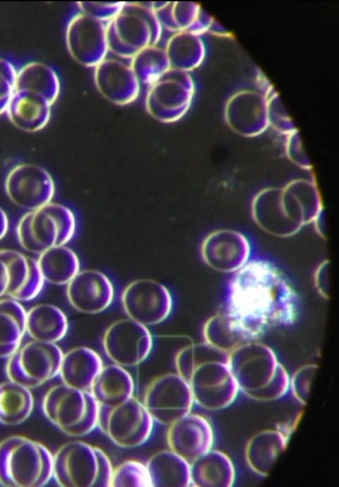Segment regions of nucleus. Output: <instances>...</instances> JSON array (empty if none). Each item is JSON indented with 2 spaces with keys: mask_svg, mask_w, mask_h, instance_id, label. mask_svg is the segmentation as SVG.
Wrapping results in <instances>:
<instances>
[{
  "mask_svg": "<svg viewBox=\"0 0 339 487\" xmlns=\"http://www.w3.org/2000/svg\"><path fill=\"white\" fill-rule=\"evenodd\" d=\"M109 486H151L145 464L136 459L122 462L113 468Z\"/></svg>",
  "mask_w": 339,
  "mask_h": 487,
  "instance_id": "obj_38",
  "label": "nucleus"
},
{
  "mask_svg": "<svg viewBox=\"0 0 339 487\" xmlns=\"http://www.w3.org/2000/svg\"><path fill=\"white\" fill-rule=\"evenodd\" d=\"M142 402L154 421L165 426L191 412L195 404L188 383L177 372L153 379L145 390Z\"/></svg>",
  "mask_w": 339,
  "mask_h": 487,
  "instance_id": "obj_11",
  "label": "nucleus"
},
{
  "mask_svg": "<svg viewBox=\"0 0 339 487\" xmlns=\"http://www.w3.org/2000/svg\"><path fill=\"white\" fill-rule=\"evenodd\" d=\"M109 52L131 59L141 49L157 45L162 27L149 3L125 2L121 11L106 23Z\"/></svg>",
  "mask_w": 339,
  "mask_h": 487,
  "instance_id": "obj_6",
  "label": "nucleus"
},
{
  "mask_svg": "<svg viewBox=\"0 0 339 487\" xmlns=\"http://www.w3.org/2000/svg\"><path fill=\"white\" fill-rule=\"evenodd\" d=\"M53 455L42 443L22 435L0 442V484L44 486L52 478Z\"/></svg>",
  "mask_w": 339,
  "mask_h": 487,
  "instance_id": "obj_4",
  "label": "nucleus"
},
{
  "mask_svg": "<svg viewBox=\"0 0 339 487\" xmlns=\"http://www.w3.org/2000/svg\"><path fill=\"white\" fill-rule=\"evenodd\" d=\"M94 83L101 95L119 106L133 102L141 92V83L129 64L105 58L94 68Z\"/></svg>",
  "mask_w": 339,
  "mask_h": 487,
  "instance_id": "obj_22",
  "label": "nucleus"
},
{
  "mask_svg": "<svg viewBox=\"0 0 339 487\" xmlns=\"http://www.w3.org/2000/svg\"><path fill=\"white\" fill-rule=\"evenodd\" d=\"M329 267V262L328 260L323 261L317 267L314 275L316 288L320 294L326 299L329 297L330 292Z\"/></svg>",
  "mask_w": 339,
  "mask_h": 487,
  "instance_id": "obj_42",
  "label": "nucleus"
},
{
  "mask_svg": "<svg viewBox=\"0 0 339 487\" xmlns=\"http://www.w3.org/2000/svg\"><path fill=\"white\" fill-rule=\"evenodd\" d=\"M36 260L44 282L56 285L67 284L80 271L78 255L65 245L46 250Z\"/></svg>",
  "mask_w": 339,
  "mask_h": 487,
  "instance_id": "obj_31",
  "label": "nucleus"
},
{
  "mask_svg": "<svg viewBox=\"0 0 339 487\" xmlns=\"http://www.w3.org/2000/svg\"><path fill=\"white\" fill-rule=\"evenodd\" d=\"M317 369L316 364L304 365L290 377L289 391H291L295 399L303 405L307 403Z\"/></svg>",
  "mask_w": 339,
  "mask_h": 487,
  "instance_id": "obj_39",
  "label": "nucleus"
},
{
  "mask_svg": "<svg viewBox=\"0 0 339 487\" xmlns=\"http://www.w3.org/2000/svg\"><path fill=\"white\" fill-rule=\"evenodd\" d=\"M68 330L66 315L54 305L40 303L26 311V332L34 340L56 344Z\"/></svg>",
  "mask_w": 339,
  "mask_h": 487,
  "instance_id": "obj_28",
  "label": "nucleus"
},
{
  "mask_svg": "<svg viewBox=\"0 0 339 487\" xmlns=\"http://www.w3.org/2000/svg\"><path fill=\"white\" fill-rule=\"evenodd\" d=\"M16 90H28L44 96L53 105L61 90L60 80L55 70L49 65L31 61L17 71Z\"/></svg>",
  "mask_w": 339,
  "mask_h": 487,
  "instance_id": "obj_33",
  "label": "nucleus"
},
{
  "mask_svg": "<svg viewBox=\"0 0 339 487\" xmlns=\"http://www.w3.org/2000/svg\"><path fill=\"white\" fill-rule=\"evenodd\" d=\"M251 210L258 226L275 236H292L303 227L291 209L282 188H267L258 192Z\"/></svg>",
  "mask_w": 339,
  "mask_h": 487,
  "instance_id": "obj_19",
  "label": "nucleus"
},
{
  "mask_svg": "<svg viewBox=\"0 0 339 487\" xmlns=\"http://www.w3.org/2000/svg\"><path fill=\"white\" fill-rule=\"evenodd\" d=\"M8 229V219L5 211L0 208V240L6 234Z\"/></svg>",
  "mask_w": 339,
  "mask_h": 487,
  "instance_id": "obj_43",
  "label": "nucleus"
},
{
  "mask_svg": "<svg viewBox=\"0 0 339 487\" xmlns=\"http://www.w3.org/2000/svg\"><path fill=\"white\" fill-rule=\"evenodd\" d=\"M193 92V83L186 72L170 68L149 86L145 109L158 121L175 122L188 111Z\"/></svg>",
  "mask_w": 339,
  "mask_h": 487,
  "instance_id": "obj_12",
  "label": "nucleus"
},
{
  "mask_svg": "<svg viewBox=\"0 0 339 487\" xmlns=\"http://www.w3.org/2000/svg\"><path fill=\"white\" fill-rule=\"evenodd\" d=\"M42 409L52 424L71 437L87 435L97 426L100 406L88 390L54 385L44 394Z\"/></svg>",
  "mask_w": 339,
  "mask_h": 487,
  "instance_id": "obj_7",
  "label": "nucleus"
},
{
  "mask_svg": "<svg viewBox=\"0 0 339 487\" xmlns=\"http://www.w3.org/2000/svg\"><path fill=\"white\" fill-rule=\"evenodd\" d=\"M125 2H78L80 11L97 20L107 23L123 8Z\"/></svg>",
  "mask_w": 339,
  "mask_h": 487,
  "instance_id": "obj_41",
  "label": "nucleus"
},
{
  "mask_svg": "<svg viewBox=\"0 0 339 487\" xmlns=\"http://www.w3.org/2000/svg\"><path fill=\"white\" fill-rule=\"evenodd\" d=\"M121 303L129 318L146 327L164 322L173 309L170 290L150 279H139L127 284L121 292Z\"/></svg>",
  "mask_w": 339,
  "mask_h": 487,
  "instance_id": "obj_13",
  "label": "nucleus"
},
{
  "mask_svg": "<svg viewBox=\"0 0 339 487\" xmlns=\"http://www.w3.org/2000/svg\"><path fill=\"white\" fill-rule=\"evenodd\" d=\"M167 426L168 449L190 464L213 448V427L201 414L190 412Z\"/></svg>",
  "mask_w": 339,
  "mask_h": 487,
  "instance_id": "obj_18",
  "label": "nucleus"
},
{
  "mask_svg": "<svg viewBox=\"0 0 339 487\" xmlns=\"http://www.w3.org/2000/svg\"><path fill=\"white\" fill-rule=\"evenodd\" d=\"M162 27L171 31H189L197 20L196 5L181 2H150Z\"/></svg>",
  "mask_w": 339,
  "mask_h": 487,
  "instance_id": "obj_37",
  "label": "nucleus"
},
{
  "mask_svg": "<svg viewBox=\"0 0 339 487\" xmlns=\"http://www.w3.org/2000/svg\"><path fill=\"white\" fill-rule=\"evenodd\" d=\"M135 384L132 375L115 363L103 366L89 391L100 407H113L133 397Z\"/></svg>",
  "mask_w": 339,
  "mask_h": 487,
  "instance_id": "obj_25",
  "label": "nucleus"
},
{
  "mask_svg": "<svg viewBox=\"0 0 339 487\" xmlns=\"http://www.w3.org/2000/svg\"><path fill=\"white\" fill-rule=\"evenodd\" d=\"M230 354L206 342L189 343L176 353V372L189 384L194 403L203 409L221 410L240 392L229 365Z\"/></svg>",
  "mask_w": 339,
  "mask_h": 487,
  "instance_id": "obj_2",
  "label": "nucleus"
},
{
  "mask_svg": "<svg viewBox=\"0 0 339 487\" xmlns=\"http://www.w3.org/2000/svg\"><path fill=\"white\" fill-rule=\"evenodd\" d=\"M34 399L29 388L11 380L0 383V423L16 426L30 416Z\"/></svg>",
  "mask_w": 339,
  "mask_h": 487,
  "instance_id": "obj_34",
  "label": "nucleus"
},
{
  "mask_svg": "<svg viewBox=\"0 0 339 487\" xmlns=\"http://www.w3.org/2000/svg\"><path fill=\"white\" fill-rule=\"evenodd\" d=\"M65 40L71 57L85 67L95 68L107 58L106 23L84 13L80 11L70 18Z\"/></svg>",
  "mask_w": 339,
  "mask_h": 487,
  "instance_id": "obj_17",
  "label": "nucleus"
},
{
  "mask_svg": "<svg viewBox=\"0 0 339 487\" xmlns=\"http://www.w3.org/2000/svg\"><path fill=\"white\" fill-rule=\"evenodd\" d=\"M61 349L55 343L32 339L8 358L5 371L9 380L35 388L59 375Z\"/></svg>",
  "mask_w": 339,
  "mask_h": 487,
  "instance_id": "obj_10",
  "label": "nucleus"
},
{
  "mask_svg": "<svg viewBox=\"0 0 339 487\" xmlns=\"http://www.w3.org/2000/svg\"><path fill=\"white\" fill-rule=\"evenodd\" d=\"M129 64L139 83L148 86L170 69L165 49L157 45L141 49L131 59Z\"/></svg>",
  "mask_w": 339,
  "mask_h": 487,
  "instance_id": "obj_36",
  "label": "nucleus"
},
{
  "mask_svg": "<svg viewBox=\"0 0 339 487\" xmlns=\"http://www.w3.org/2000/svg\"><path fill=\"white\" fill-rule=\"evenodd\" d=\"M170 68L186 71L195 68L203 56V47L197 35L189 31L177 32L165 48Z\"/></svg>",
  "mask_w": 339,
  "mask_h": 487,
  "instance_id": "obj_35",
  "label": "nucleus"
},
{
  "mask_svg": "<svg viewBox=\"0 0 339 487\" xmlns=\"http://www.w3.org/2000/svg\"><path fill=\"white\" fill-rule=\"evenodd\" d=\"M44 283L36 260L16 250H0V298L32 300Z\"/></svg>",
  "mask_w": 339,
  "mask_h": 487,
  "instance_id": "obj_15",
  "label": "nucleus"
},
{
  "mask_svg": "<svg viewBox=\"0 0 339 487\" xmlns=\"http://www.w3.org/2000/svg\"><path fill=\"white\" fill-rule=\"evenodd\" d=\"M154 422L143 402L133 396L116 407H100L97 426L117 446L132 449L149 440Z\"/></svg>",
  "mask_w": 339,
  "mask_h": 487,
  "instance_id": "obj_9",
  "label": "nucleus"
},
{
  "mask_svg": "<svg viewBox=\"0 0 339 487\" xmlns=\"http://www.w3.org/2000/svg\"><path fill=\"white\" fill-rule=\"evenodd\" d=\"M229 365L239 390L261 402L278 399L290 389V375L268 345L246 343L229 356Z\"/></svg>",
  "mask_w": 339,
  "mask_h": 487,
  "instance_id": "obj_3",
  "label": "nucleus"
},
{
  "mask_svg": "<svg viewBox=\"0 0 339 487\" xmlns=\"http://www.w3.org/2000/svg\"><path fill=\"white\" fill-rule=\"evenodd\" d=\"M52 106L49 100L40 93L28 90H15L5 114L16 128L33 133L47 125Z\"/></svg>",
  "mask_w": 339,
  "mask_h": 487,
  "instance_id": "obj_23",
  "label": "nucleus"
},
{
  "mask_svg": "<svg viewBox=\"0 0 339 487\" xmlns=\"http://www.w3.org/2000/svg\"><path fill=\"white\" fill-rule=\"evenodd\" d=\"M102 347L113 363L124 368L133 367L150 356L153 339L148 327L124 318L107 327L102 336Z\"/></svg>",
  "mask_w": 339,
  "mask_h": 487,
  "instance_id": "obj_14",
  "label": "nucleus"
},
{
  "mask_svg": "<svg viewBox=\"0 0 339 487\" xmlns=\"http://www.w3.org/2000/svg\"><path fill=\"white\" fill-rule=\"evenodd\" d=\"M191 483L193 486L229 487L234 485L236 470L230 457L213 448L191 462Z\"/></svg>",
  "mask_w": 339,
  "mask_h": 487,
  "instance_id": "obj_27",
  "label": "nucleus"
},
{
  "mask_svg": "<svg viewBox=\"0 0 339 487\" xmlns=\"http://www.w3.org/2000/svg\"><path fill=\"white\" fill-rule=\"evenodd\" d=\"M145 465L151 486H191L190 463L170 449L154 453Z\"/></svg>",
  "mask_w": 339,
  "mask_h": 487,
  "instance_id": "obj_29",
  "label": "nucleus"
},
{
  "mask_svg": "<svg viewBox=\"0 0 339 487\" xmlns=\"http://www.w3.org/2000/svg\"><path fill=\"white\" fill-rule=\"evenodd\" d=\"M103 366L95 350L85 346L76 347L63 354L59 375L62 383L89 391Z\"/></svg>",
  "mask_w": 339,
  "mask_h": 487,
  "instance_id": "obj_26",
  "label": "nucleus"
},
{
  "mask_svg": "<svg viewBox=\"0 0 339 487\" xmlns=\"http://www.w3.org/2000/svg\"><path fill=\"white\" fill-rule=\"evenodd\" d=\"M4 188L14 204L30 211L52 202L55 193L54 181L48 171L30 163L13 167L6 175Z\"/></svg>",
  "mask_w": 339,
  "mask_h": 487,
  "instance_id": "obj_16",
  "label": "nucleus"
},
{
  "mask_svg": "<svg viewBox=\"0 0 339 487\" xmlns=\"http://www.w3.org/2000/svg\"><path fill=\"white\" fill-rule=\"evenodd\" d=\"M289 437L282 428L266 429L254 434L248 440L244 452L251 470L258 476H268L286 449Z\"/></svg>",
  "mask_w": 339,
  "mask_h": 487,
  "instance_id": "obj_24",
  "label": "nucleus"
},
{
  "mask_svg": "<svg viewBox=\"0 0 339 487\" xmlns=\"http://www.w3.org/2000/svg\"><path fill=\"white\" fill-rule=\"evenodd\" d=\"M315 224L316 230L321 236H325V217L322 210L313 222Z\"/></svg>",
  "mask_w": 339,
  "mask_h": 487,
  "instance_id": "obj_44",
  "label": "nucleus"
},
{
  "mask_svg": "<svg viewBox=\"0 0 339 487\" xmlns=\"http://www.w3.org/2000/svg\"><path fill=\"white\" fill-rule=\"evenodd\" d=\"M201 254L203 261L213 270L234 272L249 260L251 246L242 233L219 229L203 239Z\"/></svg>",
  "mask_w": 339,
  "mask_h": 487,
  "instance_id": "obj_20",
  "label": "nucleus"
},
{
  "mask_svg": "<svg viewBox=\"0 0 339 487\" xmlns=\"http://www.w3.org/2000/svg\"><path fill=\"white\" fill-rule=\"evenodd\" d=\"M17 71L11 61L0 57V115L6 113L15 92Z\"/></svg>",
  "mask_w": 339,
  "mask_h": 487,
  "instance_id": "obj_40",
  "label": "nucleus"
},
{
  "mask_svg": "<svg viewBox=\"0 0 339 487\" xmlns=\"http://www.w3.org/2000/svg\"><path fill=\"white\" fill-rule=\"evenodd\" d=\"M26 332V311L20 301L0 299V358H8L20 347Z\"/></svg>",
  "mask_w": 339,
  "mask_h": 487,
  "instance_id": "obj_30",
  "label": "nucleus"
},
{
  "mask_svg": "<svg viewBox=\"0 0 339 487\" xmlns=\"http://www.w3.org/2000/svg\"><path fill=\"white\" fill-rule=\"evenodd\" d=\"M66 294L70 305L85 314H97L112 303L115 290L111 279L97 270H80L66 284Z\"/></svg>",
  "mask_w": 339,
  "mask_h": 487,
  "instance_id": "obj_21",
  "label": "nucleus"
},
{
  "mask_svg": "<svg viewBox=\"0 0 339 487\" xmlns=\"http://www.w3.org/2000/svg\"><path fill=\"white\" fill-rule=\"evenodd\" d=\"M206 342L229 354L239 347L257 341L226 313L215 315L204 324Z\"/></svg>",
  "mask_w": 339,
  "mask_h": 487,
  "instance_id": "obj_32",
  "label": "nucleus"
},
{
  "mask_svg": "<svg viewBox=\"0 0 339 487\" xmlns=\"http://www.w3.org/2000/svg\"><path fill=\"white\" fill-rule=\"evenodd\" d=\"M112 470L105 451L83 441L66 443L53 455L52 477L60 486H109Z\"/></svg>",
  "mask_w": 339,
  "mask_h": 487,
  "instance_id": "obj_5",
  "label": "nucleus"
},
{
  "mask_svg": "<svg viewBox=\"0 0 339 487\" xmlns=\"http://www.w3.org/2000/svg\"><path fill=\"white\" fill-rule=\"evenodd\" d=\"M16 231L21 247L39 255L69 243L76 232V219L67 206L50 202L23 215Z\"/></svg>",
  "mask_w": 339,
  "mask_h": 487,
  "instance_id": "obj_8",
  "label": "nucleus"
},
{
  "mask_svg": "<svg viewBox=\"0 0 339 487\" xmlns=\"http://www.w3.org/2000/svg\"><path fill=\"white\" fill-rule=\"evenodd\" d=\"M226 313L256 340L270 327L288 325L298 313V296L270 262L249 260L228 285Z\"/></svg>",
  "mask_w": 339,
  "mask_h": 487,
  "instance_id": "obj_1",
  "label": "nucleus"
}]
</instances>
